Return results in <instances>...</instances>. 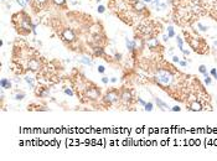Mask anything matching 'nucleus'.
Segmentation results:
<instances>
[{
  "label": "nucleus",
  "instance_id": "19",
  "mask_svg": "<svg viewBox=\"0 0 217 161\" xmlns=\"http://www.w3.org/2000/svg\"><path fill=\"white\" fill-rule=\"evenodd\" d=\"M148 45H149L150 47H154V46H158V45H159V41H158V40H155V38H153V40H150V41L148 42Z\"/></svg>",
  "mask_w": 217,
  "mask_h": 161
},
{
  "label": "nucleus",
  "instance_id": "6",
  "mask_svg": "<svg viewBox=\"0 0 217 161\" xmlns=\"http://www.w3.org/2000/svg\"><path fill=\"white\" fill-rule=\"evenodd\" d=\"M29 68L31 71H37V69H40V62H38L37 60H35V58L30 60L29 61Z\"/></svg>",
  "mask_w": 217,
  "mask_h": 161
},
{
  "label": "nucleus",
  "instance_id": "10",
  "mask_svg": "<svg viewBox=\"0 0 217 161\" xmlns=\"http://www.w3.org/2000/svg\"><path fill=\"white\" fill-rule=\"evenodd\" d=\"M155 99V102H156V104H158V107L160 108L161 110H165V109H169V105L166 104L165 102H162L160 98H154Z\"/></svg>",
  "mask_w": 217,
  "mask_h": 161
},
{
  "label": "nucleus",
  "instance_id": "14",
  "mask_svg": "<svg viewBox=\"0 0 217 161\" xmlns=\"http://www.w3.org/2000/svg\"><path fill=\"white\" fill-rule=\"evenodd\" d=\"M79 62L83 63V65H87V66H91V65H92V61H91L89 57H82V58L79 60Z\"/></svg>",
  "mask_w": 217,
  "mask_h": 161
},
{
  "label": "nucleus",
  "instance_id": "39",
  "mask_svg": "<svg viewBox=\"0 0 217 161\" xmlns=\"http://www.w3.org/2000/svg\"><path fill=\"white\" fill-rule=\"evenodd\" d=\"M36 3H38V4H44V3H46L47 0H35Z\"/></svg>",
  "mask_w": 217,
  "mask_h": 161
},
{
  "label": "nucleus",
  "instance_id": "8",
  "mask_svg": "<svg viewBox=\"0 0 217 161\" xmlns=\"http://www.w3.org/2000/svg\"><path fill=\"white\" fill-rule=\"evenodd\" d=\"M0 87L3 89H10L11 88V82H10L8 78H1L0 81Z\"/></svg>",
  "mask_w": 217,
  "mask_h": 161
},
{
  "label": "nucleus",
  "instance_id": "29",
  "mask_svg": "<svg viewBox=\"0 0 217 161\" xmlns=\"http://www.w3.org/2000/svg\"><path fill=\"white\" fill-rule=\"evenodd\" d=\"M102 82H103L104 84H108V82H111V79L108 77H102Z\"/></svg>",
  "mask_w": 217,
  "mask_h": 161
},
{
  "label": "nucleus",
  "instance_id": "33",
  "mask_svg": "<svg viewBox=\"0 0 217 161\" xmlns=\"http://www.w3.org/2000/svg\"><path fill=\"white\" fill-rule=\"evenodd\" d=\"M216 73H217L216 68H212V69H211V71H210V75H211V76H212V77L215 76V75H216Z\"/></svg>",
  "mask_w": 217,
  "mask_h": 161
},
{
  "label": "nucleus",
  "instance_id": "43",
  "mask_svg": "<svg viewBox=\"0 0 217 161\" xmlns=\"http://www.w3.org/2000/svg\"><path fill=\"white\" fill-rule=\"evenodd\" d=\"M153 1H154V3H158V1H160V0H153Z\"/></svg>",
  "mask_w": 217,
  "mask_h": 161
},
{
  "label": "nucleus",
  "instance_id": "16",
  "mask_svg": "<svg viewBox=\"0 0 217 161\" xmlns=\"http://www.w3.org/2000/svg\"><path fill=\"white\" fill-rule=\"evenodd\" d=\"M176 42H178L179 50L180 51H182V50H184V41H182V38L180 37V36H178V37H176Z\"/></svg>",
  "mask_w": 217,
  "mask_h": 161
},
{
  "label": "nucleus",
  "instance_id": "3",
  "mask_svg": "<svg viewBox=\"0 0 217 161\" xmlns=\"http://www.w3.org/2000/svg\"><path fill=\"white\" fill-rule=\"evenodd\" d=\"M62 38L67 41V42H72V41H75V34H73V31L71 30V28H65L63 30V32H62Z\"/></svg>",
  "mask_w": 217,
  "mask_h": 161
},
{
  "label": "nucleus",
  "instance_id": "42",
  "mask_svg": "<svg viewBox=\"0 0 217 161\" xmlns=\"http://www.w3.org/2000/svg\"><path fill=\"white\" fill-rule=\"evenodd\" d=\"M213 78H215V79H216V81H217V73H216V75H215V76H213Z\"/></svg>",
  "mask_w": 217,
  "mask_h": 161
},
{
  "label": "nucleus",
  "instance_id": "21",
  "mask_svg": "<svg viewBox=\"0 0 217 161\" xmlns=\"http://www.w3.org/2000/svg\"><path fill=\"white\" fill-rule=\"evenodd\" d=\"M52 1H53V4H56L58 6H62L66 4V0H52Z\"/></svg>",
  "mask_w": 217,
  "mask_h": 161
},
{
  "label": "nucleus",
  "instance_id": "32",
  "mask_svg": "<svg viewBox=\"0 0 217 161\" xmlns=\"http://www.w3.org/2000/svg\"><path fill=\"white\" fill-rule=\"evenodd\" d=\"M180 61V57L179 56H172V62H175V63H179Z\"/></svg>",
  "mask_w": 217,
  "mask_h": 161
},
{
  "label": "nucleus",
  "instance_id": "2",
  "mask_svg": "<svg viewBox=\"0 0 217 161\" xmlns=\"http://www.w3.org/2000/svg\"><path fill=\"white\" fill-rule=\"evenodd\" d=\"M119 99H120V97L118 95V93H117L115 91H111V92H108V93L105 94V97H104V102H105V103H108V104L117 103Z\"/></svg>",
  "mask_w": 217,
  "mask_h": 161
},
{
  "label": "nucleus",
  "instance_id": "11",
  "mask_svg": "<svg viewBox=\"0 0 217 161\" xmlns=\"http://www.w3.org/2000/svg\"><path fill=\"white\" fill-rule=\"evenodd\" d=\"M125 45H127L128 51H130V52H133L135 50V42L132 41V40H129V38H125Z\"/></svg>",
  "mask_w": 217,
  "mask_h": 161
},
{
  "label": "nucleus",
  "instance_id": "28",
  "mask_svg": "<svg viewBox=\"0 0 217 161\" xmlns=\"http://www.w3.org/2000/svg\"><path fill=\"white\" fill-rule=\"evenodd\" d=\"M170 110H171V112H180V110H181V108H180L179 105H175V107H172Z\"/></svg>",
  "mask_w": 217,
  "mask_h": 161
},
{
  "label": "nucleus",
  "instance_id": "12",
  "mask_svg": "<svg viewBox=\"0 0 217 161\" xmlns=\"http://www.w3.org/2000/svg\"><path fill=\"white\" fill-rule=\"evenodd\" d=\"M134 42H135V50L137 48H139V50H142L143 48V46H144V43H143V41H142V38H135L134 40Z\"/></svg>",
  "mask_w": 217,
  "mask_h": 161
},
{
  "label": "nucleus",
  "instance_id": "40",
  "mask_svg": "<svg viewBox=\"0 0 217 161\" xmlns=\"http://www.w3.org/2000/svg\"><path fill=\"white\" fill-rule=\"evenodd\" d=\"M162 40H164V41H168V40H169V36H168V35H162Z\"/></svg>",
  "mask_w": 217,
  "mask_h": 161
},
{
  "label": "nucleus",
  "instance_id": "17",
  "mask_svg": "<svg viewBox=\"0 0 217 161\" xmlns=\"http://www.w3.org/2000/svg\"><path fill=\"white\" fill-rule=\"evenodd\" d=\"M144 109H145V112H151L154 109V105H153L151 102H149V103H146V104L144 105Z\"/></svg>",
  "mask_w": 217,
  "mask_h": 161
},
{
  "label": "nucleus",
  "instance_id": "7",
  "mask_svg": "<svg viewBox=\"0 0 217 161\" xmlns=\"http://www.w3.org/2000/svg\"><path fill=\"white\" fill-rule=\"evenodd\" d=\"M190 110H192V112H201L202 110V105H201L200 102L195 100V102H192L191 105H190Z\"/></svg>",
  "mask_w": 217,
  "mask_h": 161
},
{
  "label": "nucleus",
  "instance_id": "31",
  "mask_svg": "<svg viewBox=\"0 0 217 161\" xmlns=\"http://www.w3.org/2000/svg\"><path fill=\"white\" fill-rule=\"evenodd\" d=\"M40 97H47L48 95V91H44V92H41V93H37Z\"/></svg>",
  "mask_w": 217,
  "mask_h": 161
},
{
  "label": "nucleus",
  "instance_id": "36",
  "mask_svg": "<svg viewBox=\"0 0 217 161\" xmlns=\"http://www.w3.org/2000/svg\"><path fill=\"white\" fill-rule=\"evenodd\" d=\"M139 104H140V105H143V107H144V105L146 104V103H145V102H144V100H143L142 98H139Z\"/></svg>",
  "mask_w": 217,
  "mask_h": 161
},
{
  "label": "nucleus",
  "instance_id": "46",
  "mask_svg": "<svg viewBox=\"0 0 217 161\" xmlns=\"http://www.w3.org/2000/svg\"><path fill=\"white\" fill-rule=\"evenodd\" d=\"M26 1H28V3H30V0H26Z\"/></svg>",
  "mask_w": 217,
  "mask_h": 161
},
{
  "label": "nucleus",
  "instance_id": "45",
  "mask_svg": "<svg viewBox=\"0 0 217 161\" xmlns=\"http://www.w3.org/2000/svg\"><path fill=\"white\" fill-rule=\"evenodd\" d=\"M1 1H3V3H4V1H6V0H1Z\"/></svg>",
  "mask_w": 217,
  "mask_h": 161
},
{
  "label": "nucleus",
  "instance_id": "18",
  "mask_svg": "<svg viewBox=\"0 0 217 161\" xmlns=\"http://www.w3.org/2000/svg\"><path fill=\"white\" fill-rule=\"evenodd\" d=\"M197 27L200 31H202V32H206L208 30V26H205V25H202L201 22H197Z\"/></svg>",
  "mask_w": 217,
  "mask_h": 161
},
{
  "label": "nucleus",
  "instance_id": "13",
  "mask_svg": "<svg viewBox=\"0 0 217 161\" xmlns=\"http://www.w3.org/2000/svg\"><path fill=\"white\" fill-rule=\"evenodd\" d=\"M24 79H25V82H26V83H28V84L30 85L31 88H34L35 83H34V78H32V77H31V76H26Z\"/></svg>",
  "mask_w": 217,
  "mask_h": 161
},
{
  "label": "nucleus",
  "instance_id": "15",
  "mask_svg": "<svg viewBox=\"0 0 217 161\" xmlns=\"http://www.w3.org/2000/svg\"><path fill=\"white\" fill-rule=\"evenodd\" d=\"M168 36H169V38L175 37V31H174L172 26H168Z\"/></svg>",
  "mask_w": 217,
  "mask_h": 161
},
{
  "label": "nucleus",
  "instance_id": "9",
  "mask_svg": "<svg viewBox=\"0 0 217 161\" xmlns=\"http://www.w3.org/2000/svg\"><path fill=\"white\" fill-rule=\"evenodd\" d=\"M133 8H134V10H135V11L140 12V11H143V10H145V4H144V3H142V1H135Z\"/></svg>",
  "mask_w": 217,
  "mask_h": 161
},
{
  "label": "nucleus",
  "instance_id": "25",
  "mask_svg": "<svg viewBox=\"0 0 217 161\" xmlns=\"http://www.w3.org/2000/svg\"><path fill=\"white\" fill-rule=\"evenodd\" d=\"M94 55L96 56H102V55H103V50H102V48H98V50H96L94 51Z\"/></svg>",
  "mask_w": 217,
  "mask_h": 161
},
{
  "label": "nucleus",
  "instance_id": "41",
  "mask_svg": "<svg viewBox=\"0 0 217 161\" xmlns=\"http://www.w3.org/2000/svg\"><path fill=\"white\" fill-rule=\"evenodd\" d=\"M144 3H148L149 4V3H153V0H144Z\"/></svg>",
  "mask_w": 217,
  "mask_h": 161
},
{
  "label": "nucleus",
  "instance_id": "27",
  "mask_svg": "<svg viewBox=\"0 0 217 161\" xmlns=\"http://www.w3.org/2000/svg\"><path fill=\"white\" fill-rule=\"evenodd\" d=\"M212 83V79H211V77L210 76H207V77H205V84H207V85H210Z\"/></svg>",
  "mask_w": 217,
  "mask_h": 161
},
{
  "label": "nucleus",
  "instance_id": "37",
  "mask_svg": "<svg viewBox=\"0 0 217 161\" xmlns=\"http://www.w3.org/2000/svg\"><path fill=\"white\" fill-rule=\"evenodd\" d=\"M115 58L117 60H122V53H115Z\"/></svg>",
  "mask_w": 217,
  "mask_h": 161
},
{
  "label": "nucleus",
  "instance_id": "34",
  "mask_svg": "<svg viewBox=\"0 0 217 161\" xmlns=\"http://www.w3.org/2000/svg\"><path fill=\"white\" fill-rule=\"evenodd\" d=\"M179 65L181 67H186V65H187V63H186V61H179Z\"/></svg>",
  "mask_w": 217,
  "mask_h": 161
},
{
  "label": "nucleus",
  "instance_id": "23",
  "mask_svg": "<svg viewBox=\"0 0 217 161\" xmlns=\"http://www.w3.org/2000/svg\"><path fill=\"white\" fill-rule=\"evenodd\" d=\"M16 3L19 4L21 8H25V6H26V4H28V1H26V0H16Z\"/></svg>",
  "mask_w": 217,
  "mask_h": 161
},
{
  "label": "nucleus",
  "instance_id": "20",
  "mask_svg": "<svg viewBox=\"0 0 217 161\" xmlns=\"http://www.w3.org/2000/svg\"><path fill=\"white\" fill-rule=\"evenodd\" d=\"M198 71H200V73L205 75V73H207V67L205 66V65H201V66L198 67Z\"/></svg>",
  "mask_w": 217,
  "mask_h": 161
},
{
  "label": "nucleus",
  "instance_id": "4",
  "mask_svg": "<svg viewBox=\"0 0 217 161\" xmlns=\"http://www.w3.org/2000/svg\"><path fill=\"white\" fill-rule=\"evenodd\" d=\"M86 95L89 98V99H97L99 97V91L97 88H89L87 92H86Z\"/></svg>",
  "mask_w": 217,
  "mask_h": 161
},
{
  "label": "nucleus",
  "instance_id": "1",
  "mask_svg": "<svg viewBox=\"0 0 217 161\" xmlns=\"http://www.w3.org/2000/svg\"><path fill=\"white\" fill-rule=\"evenodd\" d=\"M155 82L160 85L168 87L172 82V75L170 73L169 71H166V69H159L155 73Z\"/></svg>",
  "mask_w": 217,
  "mask_h": 161
},
{
  "label": "nucleus",
  "instance_id": "24",
  "mask_svg": "<svg viewBox=\"0 0 217 161\" xmlns=\"http://www.w3.org/2000/svg\"><path fill=\"white\" fill-rule=\"evenodd\" d=\"M97 11H98L99 14H103L104 11H105V6H104V5H98V8H97Z\"/></svg>",
  "mask_w": 217,
  "mask_h": 161
},
{
  "label": "nucleus",
  "instance_id": "26",
  "mask_svg": "<svg viewBox=\"0 0 217 161\" xmlns=\"http://www.w3.org/2000/svg\"><path fill=\"white\" fill-rule=\"evenodd\" d=\"M63 92H65V94L70 95V97H72V95H73V92H72L70 88H65V91H63Z\"/></svg>",
  "mask_w": 217,
  "mask_h": 161
},
{
  "label": "nucleus",
  "instance_id": "38",
  "mask_svg": "<svg viewBox=\"0 0 217 161\" xmlns=\"http://www.w3.org/2000/svg\"><path fill=\"white\" fill-rule=\"evenodd\" d=\"M117 81H118V79H117L115 77H112V78H111V82H112V83H117Z\"/></svg>",
  "mask_w": 217,
  "mask_h": 161
},
{
  "label": "nucleus",
  "instance_id": "44",
  "mask_svg": "<svg viewBox=\"0 0 217 161\" xmlns=\"http://www.w3.org/2000/svg\"><path fill=\"white\" fill-rule=\"evenodd\" d=\"M96 1H97V3H101V1H102V0H96Z\"/></svg>",
  "mask_w": 217,
  "mask_h": 161
},
{
  "label": "nucleus",
  "instance_id": "22",
  "mask_svg": "<svg viewBox=\"0 0 217 161\" xmlns=\"http://www.w3.org/2000/svg\"><path fill=\"white\" fill-rule=\"evenodd\" d=\"M25 98V93H18V94L15 95V99L16 100H22Z\"/></svg>",
  "mask_w": 217,
  "mask_h": 161
},
{
  "label": "nucleus",
  "instance_id": "35",
  "mask_svg": "<svg viewBox=\"0 0 217 161\" xmlns=\"http://www.w3.org/2000/svg\"><path fill=\"white\" fill-rule=\"evenodd\" d=\"M182 53H184L185 56H189V55H190V51H189V50H185V48H184V50H182Z\"/></svg>",
  "mask_w": 217,
  "mask_h": 161
},
{
  "label": "nucleus",
  "instance_id": "30",
  "mask_svg": "<svg viewBox=\"0 0 217 161\" xmlns=\"http://www.w3.org/2000/svg\"><path fill=\"white\" fill-rule=\"evenodd\" d=\"M104 71H105V67L104 66H102V65L98 66V72H99V73H104Z\"/></svg>",
  "mask_w": 217,
  "mask_h": 161
},
{
  "label": "nucleus",
  "instance_id": "5",
  "mask_svg": "<svg viewBox=\"0 0 217 161\" xmlns=\"http://www.w3.org/2000/svg\"><path fill=\"white\" fill-rule=\"evenodd\" d=\"M132 97H133V95H132V93H130L129 91H124V92L122 93V95H120V99H122L123 103H125V104H127V103H129V102L132 100Z\"/></svg>",
  "mask_w": 217,
  "mask_h": 161
}]
</instances>
